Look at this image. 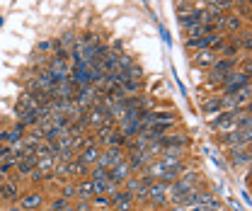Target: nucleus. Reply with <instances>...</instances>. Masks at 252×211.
I'll return each instance as SVG.
<instances>
[{
    "mask_svg": "<svg viewBox=\"0 0 252 211\" xmlns=\"http://www.w3.org/2000/svg\"><path fill=\"white\" fill-rule=\"evenodd\" d=\"M245 85H250V75L243 73V70H233V73H228V75L223 78V83H220L223 95H233V92L243 90Z\"/></svg>",
    "mask_w": 252,
    "mask_h": 211,
    "instance_id": "1",
    "label": "nucleus"
},
{
    "mask_svg": "<svg viewBox=\"0 0 252 211\" xmlns=\"http://www.w3.org/2000/svg\"><path fill=\"white\" fill-rule=\"evenodd\" d=\"M220 141L228 146V148H238V146H250L252 141V129H235L230 134H223Z\"/></svg>",
    "mask_w": 252,
    "mask_h": 211,
    "instance_id": "2",
    "label": "nucleus"
},
{
    "mask_svg": "<svg viewBox=\"0 0 252 211\" xmlns=\"http://www.w3.org/2000/svg\"><path fill=\"white\" fill-rule=\"evenodd\" d=\"M126 160L124 155V148H102L99 151V158H97V168H104V170H109L112 165H117V163H122Z\"/></svg>",
    "mask_w": 252,
    "mask_h": 211,
    "instance_id": "3",
    "label": "nucleus"
},
{
    "mask_svg": "<svg viewBox=\"0 0 252 211\" xmlns=\"http://www.w3.org/2000/svg\"><path fill=\"white\" fill-rule=\"evenodd\" d=\"M211 126H214V131H219V134H230V131H235V129H238L235 109H233V112H220L216 119H211Z\"/></svg>",
    "mask_w": 252,
    "mask_h": 211,
    "instance_id": "4",
    "label": "nucleus"
},
{
    "mask_svg": "<svg viewBox=\"0 0 252 211\" xmlns=\"http://www.w3.org/2000/svg\"><path fill=\"white\" fill-rule=\"evenodd\" d=\"M148 202L153 207H165L167 204V182H151L148 184Z\"/></svg>",
    "mask_w": 252,
    "mask_h": 211,
    "instance_id": "5",
    "label": "nucleus"
},
{
    "mask_svg": "<svg viewBox=\"0 0 252 211\" xmlns=\"http://www.w3.org/2000/svg\"><path fill=\"white\" fill-rule=\"evenodd\" d=\"M243 30V20L235 12H225L220 20V34H238Z\"/></svg>",
    "mask_w": 252,
    "mask_h": 211,
    "instance_id": "6",
    "label": "nucleus"
},
{
    "mask_svg": "<svg viewBox=\"0 0 252 211\" xmlns=\"http://www.w3.org/2000/svg\"><path fill=\"white\" fill-rule=\"evenodd\" d=\"M99 146L97 143H88L85 148H80V153L75 155V160H80L83 165H88V168H93L94 163H97V158H99Z\"/></svg>",
    "mask_w": 252,
    "mask_h": 211,
    "instance_id": "7",
    "label": "nucleus"
},
{
    "mask_svg": "<svg viewBox=\"0 0 252 211\" xmlns=\"http://www.w3.org/2000/svg\"><path fill=\"white\" fill-rule=\"evenodd\" d=\"M15 168H17V175H20V177H30V173L36 168V155H34V151L25 153V155L17 160V165H15Z\"/></svg>",
    "mask_w": 252,
    "mask_h": 211,
    "instance_id": "8",
    "label": "nucleus"
},
{
    "mask_svg": "<svg viewBox=\"0 0 252 211\" xmlns=\"http://www.w3.org/2000/svg\"><path fill=\"white\" fill-rule=\"evenodd\" d=\"M238 66H240V59H216L214 66H211V73H216V75H228V73L238 70Z\"/></svg>",
    "mask_w": 252,
    "mask_h": 211,
    "instance_id": "9",
    "label": "nucleus"
},
{
    "mask_svg": "<svg viewBox=\"0 0 252 211\" xmlns=\"http://www.w3.org/2000/svg\"><path fill=\"white\" fill-rule=\"evenodd\" d=\"M126 177H131V168H128V163H126V160H122V163H117V165H112V168H109V177H107L109 182L122 184Z\"/></svg>",
    "mask_w": 252,
    "mask_h": 211,
    "instance_id": "10",
    "label": "nucleus"
},
{
    "mask_svg": "<svg viewBox=\"0 0 252 211\" xmlns=\"http://www.w3.org/2000/svg\"><path fill=\"white\" fill-rule=\"evenodd\" d=\"M250 146H238V148H228V160L233 165H250Z\"/></svg>",
    "mask_w": 252,
    "mask_h": 211,
    "instance_id": "11",
    "label": "nucleus"
},
{
    "mask_svg": "<svg viewBox=\"0 0 252 211\" xmlns=\"http://www.w3.org/2000/svg\"><path fill=\"white\" fill-rule=\"evenodd\" d=\"M0 199H2V202H17V199H20V187H17V182H10V180L0 182Z\"/></svg>",
    "mask_w": 252,
    "mask_h": 211,
    "instance_id": "12",
    "label": "nucleus"
},
{
    "mask_svg": "<svg viewBox=\"0 0 252 211\" xmlns=\"http://www.w3.org/2000/svg\"><path fill=\"white\" fill-rule=\"evenodd\" d=\"M162 148L165 146H175V148H187L189 146V139L185 136V134H165L160 141H158Z\"/></svg>",
    "mask_w": 252,
    "mask_h": 211,
    "instance_id": "13",
    "label": "nucleus"
},
{
    "mask_svg": "<svg viewBox=\"0 0 252 211\" xmlns=\"http://www.w3.org/2000/svg\"><path fill=\"white\" fill-rule=\"evenodd\" d=\"M216 59H219V54L211 51V49H199V51H194V63L201 66V68H211Z\"/></svg>",
    "mask_w": 252,
    "mask_h": 211,
    "instance_id": "14",
    "label": "nucleus"
},
{
    "mask_svg": "<svg viewBox=\"0 0 252 211\" xmlns=\"http://www.w3.org/2000/svg\"><path fill=\"white\" fill-rule=\"evenodd\" d=\"M201 109H204V114H209L211 119H216L220 112H223V105H220V95H219V97H211V100H206V102L201 105Z\"/></svg>",
    "mask_w": 252,
    "mask_h": 211,
    "instance_id": "15",
    "label": "nucleus"
},
{
    "mask_svg": "<svg viewBox=\"0 0 252 211\" xmlns=\"http://www.w3.org/2000/svg\"><path fill=\"white\" fill-rule=\"evenodd\" d=\"M124 143H126L124 134H122L119 129H114V131L107 136V141H104L102 146H104V148H124Z\"/></svg>",
    "mask_w": 252,
    "mask_h": 211,
    "instance_id": "16",
    "label": "nucleus"
},
{
    "mask_svg": "<svg viewBox=\"0 0 252 211\" xmlns=\"http://www.w3.org/2000/svg\"><path fill=\"white\" fill-rule=\"evenodd\" d=\"M201 22V10L196 7V10H191L187 15H180V25H182V30H189V27H194V25H199Z\"/></svg>",
    "mask_w": 252,
    "mask_h": 211,
    "instance_id": "17",
    "label": "nucleus"
},
{
    "mask_svg": "<svg viewBox=\"0 0 252 211\" xmlns=\"http://www.w3.org/2000/svg\"><path fill=\"white\" fill-rule=\"evenodd\" d=\"M85 175H90L88 165H83L80 160H70L68 163V177H85Z\"/></svg>",
    "mask_w": 252,
    "mask_h": 211,
    "instance_id": "18",
    "label": "nucleus"
},
{
    "mask_svg": "<svg viewBox=\"0 0 252 211\" xmlns=\"http://www.w3.org/2000/svg\"><path fill=\"white\" fill-rule=\"evenodd\" d=\"M75 197L78 199H93V180H83L75 184Z\"/></svg>",
    "mask_w": 252,
    "mask_h": 211,
    "instance_id": "19",
    "label": "nucleus"
},
{
    "mask_svg": "<svg viewBox=\"0 0 252 211\" xmlns=\"http://www.w3.org/2000/svg\"><path fill=\"white\" fill-rule=\"evenodd\" d=\"M39 207H41V194H39V192L25 194V197H22V209L32 211V209H39Z\"/></svg>",
    "mask_w": 252,
    "mask_h": 211,
    "instance_id": "20",
    "label": "nucleus"
},
{
    "mask_svg": "<svg viewBox=\"0 0 252 211\" xmlns=\"http://www.w3.org/2000/svg\"><path fill=\"white\" fill-rule=\"evenodd\" d=\"M177 180L182 182V184H187V187H196V182H199V173H196V170H185Z\"/></svg>",
    "mask_w": 252,
    "mask_h": 211,
    "instance_id": "21",
    "label": "nucleus"
},
{
    "mask_svg": "<svg viewBox=\"0 0 252 211\" xmlns=\"http://www.w3.org/2000/svg\"><path fill=\"white\" fill-rule=\"evenodd\" d=\"M22 126H36V114L34 112H15Z\"/></svg>",
    "mask_w": 252,
    "mask_h": 211,
    "instance_id": "22",
    "label": "nucleus"
},
{
    "mask_svg": "<svg viewBox=\"0 0 252 211\" xmlns=\"http://www.w3.org/2000/svg\"><path fill=\"white\" fill-rule=\"evenodd\" d=\"M133 66H136V61L131 59L128 54H119V63H117V70H122V73H124V70L133 68Z\"/></svg>",
    "mask_w": 252,
    "mask_h": 211,
    "instance_id": "23",
    "label": "nucleus"
},
{
    "mask_svg": "<svg viewBox=\"0 0 252 211\" xmlns=\"http://www.w3.org/2000/svg\"><path fill=\"white\" fill-rule=\"evenodd\" d=\"M107 177H109V170H104V168H97V165H93V170H90V180L107 182Z\"/></svg>",
    "mask_w": 252,
    "mask_h": 211,
    "instance_id": "24",
    "label": "nucleus"
},
{
    "mask_svg": "<svg viewBox=\"0 0 252 211\" xmlns=\"http://www.w3.org/2000/svg\"><path fill=\"white\" fill-rule=\"evenodd\" d=\"M175 7H177V17H180V15H187L191 10H196V5H194V2H187V0H177Z\"/></svg>",
    "mask_w": 252,
    "mask_h": 211,
    "instance_id": "25",
    "label": "nucleus"
},
{
    "mask_svg": "<svg viewBox=\"0 0 252 211\" xmlns=\"http://www.w3.org/2000/svg\"><path fill=\"white\" fill-rule=\"evenodd\" d=\"M133 197H128V199H122V202H117V204H112L117 211H133Z\"/></svg>",
    "mask_w": 252,
    "mask_h": 211,
    "instance_id": "26",
    "label": "nucleus"
},
{
    "mask_svg": "<svg viewBox=\"0 0 252 211\" xmlns=\"http://www.w3.org/2000/svg\"><path fill=\"white\" fill-rule=\"evenodd\" d=\"M30 177H32V182H46V180H51V175H49V173H41L39 168H34V170H32Z\"/></svg>",
    "mask_w": 252,
    "mask_h": 211,
    "instance_id": "27",
    "label": "nucleus"
},
{
    "mask_svg": "<svg viewBox=\"0 0 252 211\" xmlns=\"http://www.w3.org/2000/svg\"><path fill=\"white\" fill-rule=\"evenodd\" d=\"M65 207H70V204H68V199H63V197H56V199L51 202V207H49V209H54V211H63Z\"/></svg>",
    "mask_w": 252,
    "mask_h": 211,
    "instance_id": "28",
    "label": "nucleus"
},
{
    "mask_svg": "<svg viewBox=\"0 0 252 211\" xmlns=\"http://www.w3.org/2000/svg\"><path fill=\"white\" fill-rule=\"evenodd\" d=\"M109 204H112V202H109V197H104V194L90 199V207H109Z\"/></svg>",
    "mask_w": 252,
    "mask_h": 211,
    "instance_id": "29",
    "label": "nucleus"
},
{
    "mask_svg": "<svg viewBox=\"0 0 252 211\" xmlns=\"http://www.w3.org/2000/svg\"><path fill=\"white\" fill-rule=\"evenodd\" d=\"M61 197L63 199H73L75 197V184H65L61 189Z\"/></svg>",
    "mask_w": 252,
    "mask_h": 211,
    "instance_id": "30",
    "label": "nucleus"
},
{
    "mask_svg": "<svg viewBox=\"0 0 252 211\" xmlns=\"http://www.w3.org/2000/svg\"><path fill=\"white\" fill-rule=\"evenodd\" d=\"M54 49V41H41L39 46H36V51H41V54H46V51H51Z\"/></svg>",
    "mask_w": 252,
    "mask_h": 211,
    "instance_id": "31",
    "label": "nucleus"
},
{
    "mask_svg": "<svg viewBox=\"0 0 252 211\" xmlns=\"http://www.w3.org/2000/svg\"><path fill=\"white\" fill-rule=\"evenodd\" d=\"M7 155H10V146H5V143H0V163H2V160H5Z\"/></svg>",
    "mask_w": 252,
    "mask_h": 211,
    "instance_id": "32",
    "label": "nucleus"
},
{
    "mask_svg": "<svg viewBox=\"0 0 252 211\" xmlns=\"http://www.w3.org/2000/svg\"><path fill=\"white\" fill-rule=\"evenodd\" d=\"M204 2H206V5H216V7H219L220 0H204Z\"/></svg>",
    "mask_w": 252,
    "mask_h": 211,
    "instance_id": "33",
    "label": "nucleus"
},
{
    "mask_svg": "<svg viewBox=\"0 0 252 211\" xmlns=\"http://www.w3.org/2000/svg\"><path fill=\"white\" fill-rule=\"evenodd\" d=\"M7 211H22V209L20 207H12V209H7Z\"/></svg>",
    "mask_w": 252,
    "mask_h": 211,
    "instance_id": "34",
    "label": "nucleus"
},
{
    "mask_svg": "<svg viewBox=\"0 0 252 211\" xmlns=\"http://www.w3.org/2000/svg\"><path fill=\"white\" fill-rule=\"evenodd\" d=\"M187 2H194V0H187Z\"/></svg>",
    "mask_w": 252,
    "mask_h": 211,
    "instance_id": "35",
    "label": "nucleus"
},
{
    "mask_svg": "<svg viewBox=\"0 0 252 211\" xmlns=\"http://www.w3.org/2000/svg\"><path fill=\"white\" fill-rule=\"evenodd\" d=\"M46 211H54V209H46Z\"/></svg>",
    "mask_w": 252,
    "mask_h": 211,
    "instance_id": "36",
    "label": "nucleus"
}]
</instances>
